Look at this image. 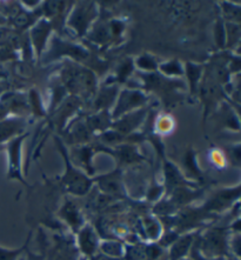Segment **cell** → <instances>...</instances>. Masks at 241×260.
I'll use <instances>...</instances> for the list:
<instances>
[{
  "mask_svg": "<svg viewBox=\"0 0 241 260\" xmlns=\"http://www.w3.org/2000/svg\"><path fill=\"white\" fill-rule=\"evenodd\" d=\"M221 11L222 16H224V19L222 20H224L225 23L240 24V5H234V4L225 2L221 4Z\"/></svg>",
  "mask_w": 241,
  "mask_h": 260,
  "instance_id": "4dcf8cb0",
  "label": "cell"
},
{
  "mask_svg": "<svg viewBox=\"0 0 241 260\" xmlns=\"http://www.w3.org/2000/svg\"><path fill=\"white\" fill-rule=\"evenodd\" d=\"M225 32H226V48L227 50H234L239 46L240 43V24L225 23Z\"/></svg>",
  "mask_w": 241,
  "mask_h": 260,
  "instance_id": "f546056e",
  "label": "cell"
},
{
  "mask_svg": "<svg viewBox=\"0 0 241 260\" xmlns=\"http://www.w3.org/2000/svg\"><path fill=\"white\" fill-rule=\"evenodd\" d=\"M20 260H23V258H21V259H20Z\"/></svg>",
  "mask_w": 241,
  "mask_h": 260,
  "instance_id": "7bdbcfd3",
  "label": "cell"
},
{
  "mask_svg": "<svg viewBox=\"0 0 241 260\" xmlns=\"http://www.w3.org/2000/svg\"><path fill=\"white\" fill-rule=\"evenodd\" d=\"M26 121L21 117H14L0 122V143L11 140L16 137L24 135Z\"/></svg>",
  "mask_w": 241,
  "mask_h": 260,
  "instance_id": "ffe728a7",
  "label": "cell"
},
{
  "mask_svg": "<svg viewBox=\"0 0 241 260\" xmlns=\"http://www.w3.org/2000/svg\"><path fill=\"white\" fill-rule=\"evenodd\" d=\"M96 18H98V9H96L95 3L83 2L73 5L66 23L74 35L84 37L90 31Z\"/></svg>",
  "mask_w": 241,
  "mask_h": 260,
  "instance_id": "277c9868",
  "label": "cell"
},
{
  "mask_svg": "<svg viewBox=\"0 0 241 260\" xmlns=\"http://www.w3.org/2000/svg\"><path fill=\"white\" fill-rule=\"evenodd\" d=\"M61 55L62 57L72 58L76 61H83L88 59L90 53L83 46L77 45V44L73 43H67L65 40L54 37V38L51 39V48L42 58L47 61H52L53 59L61 58Z\"/></svg>",
  "mask_w": 241,
  "mask_h": 260,
  "instance_id": "ba28073f",
  "label": "cell"
},
{
  "mask_svg": "<svg viewBox=\"0 0 241 260\" xmlns=\"http://www.w3.org/2000/svg\"><path fill=\"white\" fill-rule=\"evenodd\" d=\"M231 157H232V161L234 162L236 166H239L240 164V144H236L235 146H232L231 150Z\"/></svg>",
  "mask_w": 241,
  "mask_h": 260,
  "instance_id": "f35d334b",
  "label": "cell"
},
{
  "mask_svg": "<svg viewBox=\"0 0 241 260\" xmlns=\"http://www.w3.org/2000/svg\"><path fill=\"white\" fill-rule=\"evenodd\" d=\"M209 160L216 169H225L227 165V158L222 150L218 147H212L209 151Z\"/></svg>",
  "mask_w": 241,
  "mask_h": 260,
  "instance_id": "e575fe53",
  "label": "cell"
},
{
  "mask_svg": "<svg viewBox=\"0 0 241 260\" xmlns=\"http://www.w3.org/2000/svg\"><path fill=\"white\" fill-rule=\"evenodd\" d=\"M148 116V109L147 107H143L136 111H133L131 113L125 114V116L120 117L117 120L112 121L111 128L116 129V131L120 132L124 136H129L133 133H136L140 126L144 125L145 120Z\"/></svg>",
  "mask_w": 241,
  "mask_h": 260,
  "instance_id": "7c38bea8",
  "label": "cell"
},
{
  "mask_svg": "<svg viewBox=\"0 0 241 260\" xmlns=\"http://www.w3.org/2000/svg\"><path fill=\"white\" fill-rule=\"evenodd\" d=\"M28 107L32 111L33 114L37 117H44L45 116V110H44V104L42 95L37 90H32L29 92L28 95Z\"/></svg>",
  "mask_w": 241,
  "mask_h": 260,
  "instance_id": "836d02e7",
  "label": "cell"
},
{
  "mask_svg": "<svg viewBox=\"0 0 241 260\" xmlns=\"http://www.w3.org/2000/svg\"><path fill=\"white\" fill-rule=\"evenodd\" d=\"M44 260H77L79 251L71 236H54L53 243L44 246Z\"/></svg>",
  "mask_w": 241,
  "mask_h": 260,
  "instance_id": "8992f818",
  "label": "cell"
},
{
  "mask_svg": "<svg viewBox=\"0 0 241 260\" xmlns=\"http://www.w3.org/2000/svg\"><path fill=\"white\" fill-rule=\"evenodd\" d=\"M98 252L107 257L122 260L125 253V245L119 239H101Z\"/></svg>",
  "mask_w": 241,
  "mask_h": 260,
  "instance_id": "d4e9b609",
  "label": "cell"
},
{
  "mask_svg": "<svg viewBox=\"0 0 241 260\" xmlns=\"http://www.w3.org/2000/svg\"><path fill=\"white\" fill-rule=\"evenodd\" d=\"M53 25L45 18H40L37 23L32 26L28 35V40L31 42L32 48L35 51L37 58L40 59L44 55L48 39H50L51 31Z\"/></svg>",
  "mask_w": 241,
  "mask_h": 260,
  "instance_id": "8fae6325",
  "label": "cell"
},
{
  "mask_svg": "<svg viewBox=\"0 0 241 260\" xmlns=\"http://www.w3.org/2000/svg\"><path fill=\"white\" fill-rule=\"evenodd\" d=\"M94 155L93 146L90 144L80 145V146L73 147L68 152V158L72 164L76 167H81L88 177L93 176V167H92V158Z\"/></svg>",
  "mask_w": 241,
  "mask_h": 260,
  "instance_id": "9a60e30c",
  "label": "cell"
},
{
  "mask_svg": "<svg viewBox=\"0 0 241 260\" xmlns=\"http://www.w3.org/2000/svg\"><path fill=\"white\" fill-rule=\"evenodd\" d=\"M184 164H185V169H186V177H192L193 180H196L199 181L200 179L202 178V173L201 171H200V167L198 165V162H196V155H195V152L193 150H188V152L185 155L184 158ZM184 173V176H185ZM185 177V178H186Z\"/></svg>",
  "mask_w": 241,
  "mask_h": 260,
  "instance_id": "83f0119b",
  "label": "cell"
},
{
  "mask_svg": "<svg viewBox=\"0 0 241 260\" xmlns=\"http://www.w3.org/2000/svg\"><path fill=\"white\" fill-rule=\"evenodd\" d=\"M229 229L227 228H212L198 237L195 245L198 247L200 255L205 258L226 257L228 253Z\"/></svg>",
  "mask_w": 241,
  "mask_h": 260,
  "instance_id": "3957f363",
  "label": "cell"
},
{
  "mask_svg": "<svg viewBox=\"0 0 241 260\" xmlns=\"http://www.w3.org/2000/svg\"><path fill=\"white\" fill-rule=\"evenodd\" d=\"M214 40H216L217 46L220 50L226 48V32H225V21L219 18L214 26Z\"/></svg>",
  "mask_w": 241,
  "mask_h": 260,
  "instance_id": "8d00e7d4",
  "label": "cell"
},
{
  "mask_svg": "<svg viewBox=\"0 0 241 260\" xmlns=\"http://www.w3.org/2000/svg\"><path fill=\"white\" fill-rule=\"evenodd\" d=\"M118 94H119V88L117 85H107V86L100 88L99 92H96L93 96V103H92L94 112L109 111V109L114 106Z\"/></svg>",
  "mask_w": 241,
  "mask_h": 260,
  "instance_id": "ac0fdd59",
  "label": "cell"
},
{
  "mask_svg": "<svg viewBox=\"0 0 241 260\" xmlns=\"http://www.w3.org/2000/svg\"><path fill=\"white\" fill-rule=\"evenodd\" d=\"M32 233H29L27 239H26L23 246L16 250H6V248L0 247V260H20L21 255L25 253V251L27 250L29 241H31Z\"/></svg>",
  "mask_w": 241,
  "mask_h": 260,
  "instance_id": "d6a6232c",
  "label": "cell"
},
{
  "mask_svg": "<svg viewBox=\"0 0 241 260\" xmlns=\"http://www.w3.org/2000/svg\"><path fill=\"white\" fill-rule=\"evenodd\" d=\"M94 183H96L98 187L101 189L102 193L110 196V197H122L124 196V184L121 180V170L117 169L113 172L102 174L98 178L93 179Z\"/></svg>",
  "mask_w": 241,
  "mask_h": 260,
  "instance_id": "4fadbf2b",
  "label": "cell"
},
{
  "mask_svg": "<svg viewBox=\"0 0 241 260\" xmlns=\"http://www.w3.org/2000/svg\"><path fill=\"white\" fill-rule=\"evenodd\" d=\"M148 96L142 90L134 88H124L119 92L114 103L113 111L111 112L112 120H117L125 114L131 113L143 107H146Z\"/></svg>",
  "mask_w": 241,
  "mask_h": 260,
  "instance_id": "5b68a950",
  "label": "cell"
},
{
  "mask_svg": "<svg viewBox=\"0 0 241 260\" xmlns=\"http://www.w3.org/2000/svg\"><path fill=\"white\" fill-rule=\"evenodd\" d=\"M164 173H165V185L164 186L168 189L170 193L174 188L180 186H194V184L186 181V178L183 173L178 170V167L168 160L164 162Z\"/></svg>",
  "mask_w": 241,
  "mask_h": 260,
  "instance_id": "d6986e66",
  "label": "cell"
},
{
  "mask_svg": "<svg viewBox=\"0 0 241 260\" xmlns=\"http://www.w3.org/2000/svg\"><path fill=\"white\" fill-rule=\"evenodd\" d=\"M133 62H134V68L140 70L142 72H145L146 74L154 73L158 70L159 66L157 59H155L153 55L148 53L139 55V57L135 58V60H133Z\"/></svg>",
  "mask_w": 241,
  "mask_h": 260,
  "instance_id": "f1b7e54d",
  "label": "cell"
},
{
  "mask_svg": "<svg viewBox=\"0 0 241 260\" xmlns=\"http://www.w3.org/2000/svg\"><path fill=\"white\" fill-rule=\"evenodd\" d=\"M88 260H121V259H116V258H111V257H107V255L102 254V253H95L93 257H91Z\"/></svg>",
  "mask_w": 241,
  "mask_h": 260,
  "instance_id": "60d3db41",
  "label": "cell"
},
{
  "mask_svg": "<svg viewBox=\"0 0 241 260\" xmlns=\"http://www.w3.org/2000/svg\"><path fill=\"white\" fill-rule=\"evenodd\" d=\"M239 194H240V185H236L235 187L233 188H227L224 189V191H219L216 194L212 197V199L210 202L206 203L205 209L207 212L209 211H216V212H219V211L225 210L226 207L228 206H233V203L238 202L239 200Z\"/></svg>",
  "mask_w": 241,
  "mask_h": 260,
  "instance_id": "2e32d148",
  "label": "cell"
},
{
  "mask_svg": "<svg viewBox=\"0 0 241 260\" xmlns=\"http://www.w3.org/2000/svg\"><path fill=\"white\" fill-rule=\"evenodd\" d=\"M85 121H86L88 128L91 129L92 133H102L111 128L113 120L110 111H100V112H95L92 116L87 117Z\"/></svg>",
  "mask_w": 241,
  "mask_h": 260,
  "instance_id": "cb8c5ba5",
  "label": "cell"
},
{
  "mask_svg": "<svg viewBox=\"0 0 241 260\" xmlns=\"http://www.w3.org/2000/svg\"><path fill=\"white\" fill-rule=\"evenodd\" d=\"M145 247L146 244L142 241L136 244L125 245V253L122 260H145Z\"/></svg>",
  "mask_w": 241,
  "mask_h": 260,
  "instance_id": "1f68e13d",
  "label": "cell"
},
{
  "mask_svg": "<svg viewBox=\"0 0 241 260\" xmlns=\"http://www.w3.org/2000/svg\"><path fill=\"white\" fill-rule=\"evenodd\" d=\"M25 253L26 255L23 258V260H44V252H42V253H33L27 247Z\"/></svg>",
  "mask_w": 241,
  "mask_h": 260,
  "instance_id": "ab89813d",
  "label": "cell"
},
{
  "mask_svg": "<svg viewBox=\"0 0 241 260\" xmlns=\"http://www.w3.org/2000/svg\"><path fill=\"white\" fill-rule=\"evenodd\" d=\"M58 214L59 218L61 219V221H64L72 230L74 235H76L81 226L86 224L80 207L73 200L66 199V202L62 204L60 210H59Z\"/></svg>",
  "mask_w": 241,
  "mask_h": 260,
  "instance_id": "5bb4252c",
  "label": "cell"
},
{
  "mask_svg": "<svg viewBox=\"0 0 241 260\" xmlns=\"http://www.w3.org/2000/svg\"><path fill=\"white\" fill-rule=\"evenodd\" d=\"M205 71V65L195 64V62L187 61L184 65V77H186L188 90H190L191 95L198 94L199 85L201 81V78Z\"/></svg>",
  "mask_w": 241,
  "mask_h": 260,
  "instance_id": "44dd1931",
  "label": "cell"
},
{
  "mask_svg": "<svg viewBox=\"0 0 241 260\" xmlns=\"http://www.w3.org/2000/svg\"><path fill=\"white\" fill-rule=\"evenodd\" d=\"M27 137V133L20 135L16 138L11 139L7 144V153H9V178L10 179L19 180L26 187L29 185L26 183L23 177V164H21V150L23 143Z\"/></svg>",
  "mask_w": 241,
  "mask_h": 260,
  "instance_id": "9c48e42d",
  "label": "cell"
},
{
  "mask_svg": "<svg viewBox=\"0 0 241 260\" xmlns=\"http://www.w3.org/2000/svg\"><path fill=\"white\" fill-rule=\"evenodd\" d=\"M158 71L162 77L168 79H180L184 77V64L179 59H170L168 61L160 62Z\"/></svg>",
  "mask_w": 241,
  "mask_h": 260,
  "instance_id": "484cf974",
  "label": "cell"
},
{
  "mask_svg": "<svg viewBox=\"0 0 241 260\" xmlns=\"http://www.w3.org/2000/svg\"><path fill=\"white\" fill-rule=\"evenodd\" d=\"M198 94L201 98L203 106H205V113H203L205 119L211 111L216 109L218 104L222 103L224 98H226L224 87L220 84H218L213 78H211L205 71H203V76L201 81H200Z\"/></svg>",
  "mask_w": 241,
  "mask_h": 260,
  "instance_id": "52a82bcc",
  "label": "cell"
},
{
  "mask_svg": "<svg viewBox=\"0 0 241 260\" xmlns=\"http://www.w3.org/2000/svg\"><path fill=\"white\" fill-rule=\"evenodd\" d=\"M77 260H88V258H86V257H83V255H79V258H78Z\"/></svg>",
  "mask_w": 241,
  "mask_h": 260,
  "instance_id": "b9f144b4",
  "label": "cell"
},
{
  "mask_svg": "<svg viewBox=\"0 0 241 260\" xmlns=\"http://www.w3.org/2000/svg\"><path fill=\"white\" fill-rule=\"evenodd\" d=\"M60 76V84L71 95L79 99H92L95 95L96 77L92 70L78 62L66 60Z\"/></svg>",
  "mask_w": 241,
  "mask_h": 260,
  "instance_id": "6da1fadb",
  "label": "cell"
},
{
  "mask_svg": "<svg viewBox=\"0 0 241 260\" xmlns=\"http://www.w3.org/2000/svg\"><path fill=\"white\" fill-rule=\"evenodd\" d=\"M55 144H57L58 150L60 152L61 157L64 158L65 162V173L59 180V184L70 194L77 197L86 196L93 186V179L72 164L68 158L67 148L58 137H55Z\"/></svg>",
  "mask_w": 241,
  "mask_h": 260,
  "instance_id": "7a4b0ae2",
  "label": "cell"
},
{
  "mask_svg": "<svg viewBox=\"0 0 241 260\" xmlns=\"http://www.w3.org/2000/svg\"><path fill=\"white\" fill-rule=\"evenodd\" d=\"M76 246L79 251L80 255L86 257L90 259L93 257L95 253L99 251V244H100V237L96 233L95 229L91 224H85L84 226L78 230L76 233Z\"/></svg>",
  "mask_w": 241,
  "mask_h": 260,
  "instance_id": "30bf717a",
  "label": "cell"
},
{
  "mask_svg": "<svg viewBox=\"0 0 241 260\" xmlns=\"http://www.w3.org/2000/svg\"><path fill=\"white\" fill-rule=\"evenodd\" d=\"M112 155L117 157L118 162L121 165L138 164V162L144 160V157L139 153L134 144H122L120 146L116 147V150L112 151Z\"/></svg>",
  "mask_w": 241,
  "mask_h": 260,
  "instance_id": "7402d4cb",
  "label": "cell"
},
{
  "mask_svg": "<svg viewBox=\"0 0 241 260\" xmlns=\"http://www.w3.org/2000/svg\"><path fill=\"white\" fill-rule=\"evenodd\" d=\"M153 128L155 136H168L176 128V120L170 114H160L155 117Z\"/></svg>",
  "mask_w": 241,
  "mask_h": 260,
  "instance_id": "4316f807",
  "label": "cell"
},
{
  "mask_svg": "<svg viewBox=\"0 0 241 260\" xmlns=\"http://www.w3.org/2000/svg\"><path fill=\"white\" fill-rule=\"evenodd\" d=\"M142 230L145 239L150 243H157L162 235V224L154 215H146L142 220Z\"/></svg>",
  "mask_w": 241,
  "mask_h": 260,
  "instance_id": "603a6c76",
  "label": "cell"
},
{
  "mask_svg": "<svg viewBox=\"0 0 241 260\" xmlns=\"http://www.w3.org/2000/svg\"><path fill=\"white\" fill-rule=\"evenodd\" d=\"M198 236V231H191L178 237L168 250V260H180L186 258Z\"/></svg>",
  "mask_w": 241,
  "mask_h": 260,
  "instance_id": "e0dca14e",
  "label": "cell"
},
{
  "mask_svg": "<svg viewBox=\"0 0 241 260\" xmlns=\"http://www.w3.org/2000/svg\"><path fill=\"white\" fill-rule=\"evenodd\" d=\"M162 192H164V185H159L153 181V184H151L150 187L147 188L146 199L150 203H157V200L160 199L162 196Z\"/></svg>",
  "mask_w": 241,
  "mask_h": 260,
  "instance_id": "74e56055",
  "label": "cell"
},
{
  "mask_svg": "<svg viewBox=\"0 0 241 260\" xmlns=\"http://www.w3.org/2000/svg\"><path fill=\"white\" fill-rule=\"evenodd\" d=\"M134 71V62L132 59H126L124 62L118 68L117 71V83H125L131 73Z\"/></svg>",
  "mask_w": 241,
  "mask_h": 260,
  "instance_id": "d590c367",
  "label": "cell"
}]
</instances>
